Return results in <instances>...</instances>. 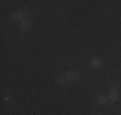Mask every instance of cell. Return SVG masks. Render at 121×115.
I'll list each match as a JSON object with an SVG mask.
<instances>
[{
	"mask_svg": "<svg viewBox=\"0 0 121 115\" xmlns=\"http://www.w3.org/2000/svg\"><path fill=\"white\" fill-rule=\"evenodd\" d=\"M90 65L93 68H100L102 67V60H100V58H91Z\"/></svg>",
	"mask_w": 121,
	"mask_h": 115,
	"instance_id": "8992f818",
	"label": "cell"
},
{
	"mask_svg": "<svg viewBox=\"0 0 121 115\" xmlns=\"http://www.w3.org/2000/svg\"><path fill=\"white\" fill-rule=\"evenodd\" d=\"M66 79L68 83H76L80 79V72L77 70H68L66 73Z\"/></svg>",
	"mask_w": 121,
	"mask_h": 115,
	"instance_id": "6da1fadb",
	"label": "cell"
},
{
	"mask_svg": "<svg viewBox=\"0 0 121 115\" xmlns=\"http://www.w3.org/2000/svg\"><path fill=\"white\" fill-rule=\"evenodd\" d=\"M95 101H97L98 105H106L107 101H108V97L106 96V95H103V93H99V95H97Z\"/></svg>",
	"mask_w": 121,
	"mask_h": 115,
	"instance_id": "5b68a950",
	"label": "cell"
},
{
	"mask_svg": "<svg viewBox=\"0 0 121 115\" xmlns=\"http://www.w3.org/2000/svg\"><path fill=\"white\" fill-rule=\"evenodd\" d=\"M109 90H117V84L116 83H112L111 87H109Z\"/></svg>",
	"mask_w": 121,
	"mask_h": 115,
	"instance_id": "ba28073f",
	"label": "cell"
},
{
	"mask_svg": "<svg viewBox=\"0 0 121 115\" xmlns=\"http://www.w3.org/2000/svg\"><path fill=\"white\" fill-rule=\"evenodd\" d=\"M18 27L22 32H30V31H32V23L30 21H23L18 24Z\"/></svg>",
	"mask_w": 121,
	"mask_h": 115,
	"instance_id": "3957f363",
	"label": "cell"
},
{
	"mask_svg": "<svg viewBox=\"0 0 121 115\" xmlns=\"http://www.w3.org/2000/svg\"><path fill=\"white\" fill-rule=\"evenodd\" d=\"M108 100L111 102H116L117 100H119V92H117V90H109L108 91Z\"/></svg>",
	"mask_w": 121,
	"mask_h": 115,
	"instance_id": "277c9868",
	"label": "cell"
},
{
	"mask_svg": "<svg viewBox=\"0 0 121 115\" xmlns=\"http://www.w3.org/2000/svg\"><path fill=\"white\" fill-rule=\"evenodd\" d=\"M66 83H67L66 77H57V78H56V84L57 86H65Z\"/></svg>",
	"mask_w": 121,
	"mask_h": 115,
	"instance_id": "52a82bcc",
	"label": "cell"
},
{
	"mask_svg": "<svg viewBox=\"0 0 121 115\" xmlns=\"http://www.w3.org/2000/svg\"><path fill=\"white\" fill-rule=\"evenodd\" d=\"M10 19H12L13 22H23L25 21V14L22 13V12H18V10H14L10 13Z\"/></svg>",
	"mask_w": 121,
	"mask_h": 115,
	"instance_id": "7a4b0ae2",
	"label": "cell"
}]
</instances>
